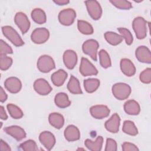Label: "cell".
Returning <instances> with one entry per match:
<instances>
[{
  "label": "cell",
  "instance_id": "6da1fadb",
  "mask_svg": "<svg viewBox=\"0 0 151 151\" xmlns=\"http://www.w3.org/2000/svg\"><path fill=\"white\" fill-rule=\"evenodd\" d=\"M147 21L142 17L135 18L132 23L133 30L136 37L139 39H144L147 35Z\"/></svg>",
  "mask_w": 151,
  "mask_h": 151
},
{
  "label": "cell",
  "instance_id": "7a4b0ae2",
  "mask_svg": "<svg viewBox=\"0 0 151 151\" xmlns=\"http://www.w3.org/2000/svg\"><path fill=\"white\" fill-rule=\"evenodd\" d=\"M112 93L117 99L123 100L128 98L131 93V88L126 83H118L113 86Z\"/></svg>",
  "mask_w": 151,
  "mask_h": 151
},
{
  "label": "cell",
  "instance_id": "3957f363",
  "mask_svg": "<svg viewBox=\"0 0 151 151\" xmlns=\"http://www.w3.org/2000/svg\"><path fill=\"white\" fill-rule=\"evenodd\" d=\"M2 31L4 35L16 47H20L24 44L20 35L12 27L4 26L2 27Z\"/></svg>",
  "mask_w": 151,
  "mask_h": 151
},
{
  "label": "cell",
  "instance_id": "277c9868",
  "mask_svg": "<svg viewBox=\"0 0 151 151\" xmlns=\"http://www.w3.org/2000/svg\"><path fill=\"white\" fill-rule=\"evenodd\" d=\"M37 68L42 73H48L55 68L54 60L49 55H43L37 61Z\"/></svg>",
  "mask_w": 151,
  "mask_h": 151
},
{
  "label": "cell",
  "instance_id": "5b68a950",
  "mask_svg": "<svg viewBox=\"0 0 151 151\" xmlns=\"http://www.w3.org/2000/svg\"><path fill=\"white\" fill-rule=\"evenodd\" d=\"M99 47L98 42L95 40H88L86 41L83 45L82 50L84 54L88 55L93 60L97 61V51Z\"/></svg>",
  "mask_w": 151,
  "mask_h": 151
},
{
  "label": "cell",
  "instance_id": "8992f818",
  "mask_svg": "<svg viewBox=\"0 0 151 151\" xmlns=\"http://www.w3.org/2000/svg\"><path fill=\"white\" fill-rule=\"evenodd\" d=\"M88 14L94 20H98L102 15V8L97 1L90 0L84 2Z\"/></svg>",
  "mask_w": 151,
  "mask_h": 151
},
{
  "label": "cell",
  "instance_id": "52a82bcc",
  "mask_svg": "<svg viewBox=\"0 0 151 151\" xmlns=\"http://www.w3.org/2000/svg\"><path fill=\"white\" fill-rule=\"evenodd\" d=\"M76 17V11L71 8H67L61 11L58 14V20L64 25H71Z\"/></svg>",
  "mask_w": 151,
  "mask_h": 151
},
{
  "label": "cell",
  "instance_id": "ba28073f",
  "mask_svg": "<svg viewBox=\"0 0 151 151\" xmlns=\"http://www.w3.org/2000/svg\"><path fill=\"white\" fill-rule=\"evenodd\" d=\"M50 36V32L45 28H37L35 29L31 35V39L35 44H42L46 42Z\"/></svg>",
  "mask_w": 151,
  "mask_h": 151
},
{
  "label": "cell",
  "instance_id": "9c48e42d",
  "mask_svg": "<svg viewBox=\"0 0 151 151\" xmlns=\"http://www.w3.org/2000/svg\"><path fill=\"white\" fill-rule=\"evenodd\" d=\"M80 72L83 76L97 75L98 71L94 65L86 58L83 57L81 60Z\"/></svg>",
  "mask_w": 151,
  "mask_h": 151
},
{
  "label": "cell",
  "instance_id": "30bf717a",
  "mask_svg": "<svg viewBox=\"0 0 151 151\" xmlns=\"http://www.w3.org/2000/svg\"><path fill=\"white\" fill-rule=\"evenodd\" d=\"M14 21L23 34L28 31L30 27V22L24 13L22 12H17L15 15Z\"/></svg>",
  "mask_w": 151,
  "mask_h": 151
},
{
  "label": "cell",
  "instance_id": "8fae6325",
  "mask_svg": "<svg viewBox=\"0 0 151 151\" xmlns=\"http://www.w3.org/2000/svg\"><path fill=\"white\" fill-rule=\"evenodd\" d=\"M34 88L38 94L42 96L47 95L52 91L51 87L44 78L36 80L34 83Z\"/></svg>",
  "mask_w": 151,
  "mask_h": 151
},
{
  "label": "cell",
  "instance_id": "7c38bea8",
  "mask_svg": "<svg viewBox=\"0 0 151 151\" xmlns=\"http://www.w3.org/2000/svg\"><path fill=\"white\" fill-rule=\"evenodd\" d=\"M39 140L41 143L48 150L52 149L55 143V138L54 134L48 131H44L40 133Z\"/></svg>",
  "mask_w": 151,
  "mask_h": 151
},
{
  "label": "cell",
  "instance_id": "4fadbf2b",
  "mask_svg": "<svg viewBox=\"0 0 151 151\" xmlns=\"http://www.w3.org/2000/svg\"><path fill=\"white\" fill-rule=\"evenodd\" d=\"M91 116L97 119H102L107 117L110 114V109L104 105H96L90 109Z\"/></svg>",
  "mask_w": 151,
  "mask_h": 151
},
{
  "label": "cell",
  "instance_id": "5bb4252c",
  "mask_svg": "<svg viewBox=\"0 0 151 151\" xmlns=\"http://www.w3.org/2000/svg\"><path fill=\"white\" fill-rule=\"evenodd\" d=\"M135 55L138 61L141 63L147 64H150L151 63L150 51L146 46H139L136 50Z\"/></svg>",
  "mask_w": 151,
  "mask_h": 151
},
{
  "label": "cell",
  "instance_id": "9a60e30c",
  "mask_svg": "<svg viewBox=\"0 0 151 151\" xmlns=\"http://www.w3.org/2000/svg\"><path fill=\"white\" fill-rule=\"evenodd\" d=\"M4 86L5 88L11 93H18L22 87L20 80L14 77H11L6 79L4 82Z\"/></svg>",
  "mask_w": 151,
  "mask_h": 151
},
{
  "label": "cell",
  "instance_id": "2e32d148",
  "mask_svg": "<svg viewBox=\"0 0 151 151\" xmlns=\"http://www.w3.org/2000/svg\"><path fill=\"white\" fill-rule=\"evenodd\" d=\"M63 61L67 68H74L77 62L76 52L71 50H66L63 54Z\"/></svg>",
  "mask_w": 151,
  "mask_h": 151
},
{
  "label": "cell",
  "instance_id": "e0dca14e",
  "mask_svg": "<svg viewBox=\"0 0 151 151\" xmlns=\"http://www.w3.org/2000/svg\"><path fill=\"white\" fill-rule=\"evenodd\" d=\"M4 131L18 141L21 140L26 137V133L25 130L18 126H11L6 127L4 129Z\"/></svg>",
  "mask_w": 151,
  "mask_h": 151
},
{
  "label": "cell",
  "instance_id": "ac0fdd59",
  "mask_svg": "<svg viewBox=\"0 0 151 151\" xmlns=\"http://www.w3.org/2000/svg\"><path fill=\"white\" fill-rule=\"evenodd\" d=\"M120 118L117 113L113 114L111 117L107 120L104 124L106 130L111 133H116L119 129Z\"/></svg>",
  "mask_w": 151,
  "mask_h": 151
},
{
  "label": "cell",
  "instance_id": "d6986e66",
  "mask_svg": "<svg viewBox=\"0 0 151 151\" xmlns=\"http://www.w3.org/2000/svg\"><path fill=\"white\" fill-rule=\"evenodd\" d=\"M120 69L122 73L128 77L133 76L136 73V68L133 63L127 58H123L120 61Z\"/></svg>",
  "mask_w": 151,
  "mask_h": 151
},
{
  "label": "cell",
  "instance_id": "ffe728a7",
  "mask_svg": "<svg viewBox=\"0 0 151 151\" xmlns=\"http://www.w3.org/2000/svg\"><path fill=\"white\" fill-rule=\"evenodd\" d=\"M64 136L67 140L73 142L80 139V133L76 126L74 125H69L64 130Z\"/></svg>",
  "mask_w": 151,
  "mask_h": 151
},
{
  "label": "cell",
  "instance_id": "44dd1931",
  "mask_svg": "<svg viewBox=\"0 0 151 151\" xmlns=\"http://www.w3.org/2000/svg\"><path fill=\"white\" fill-rule=\"evenodd\" d=\"M67 77V72L65 71L64 70L60 69L52 74L51 79L54 85L57 87H60L64 83Z\"/></svg>",
  "mask_w": 151,
  "mask_h": 151
},
{
  "label": "cell",
  "instance_id": "7402d4cb",
  "mask_svg": "<svg viewBox=\"0 0 151 151\" xmlns=\"http://www.w3.org/2000/svg\"><path fill=\"white\" fill-rule=\"evenodd\" d=\"M124 110L128 114L137 115L140 113V108L139 103L136 101L130 100L124 103Z\"/></svg>",
  "mask_w": 151,
  "mask_h": 151
},
{
  "label": "cell",
  "instance_id": "603a6c76",
  "mask_svg": "<svg viewBox=\"0 0 151 151\" xmlns=\"http://www.w3.org/2000/svg\"><path fill=\"white\" fill-rule=\"evenodd\" d=\"M48 120L50 124L56 129H61L64 123V119L63 115L58 113H52L49 115Z\"/></svg>",
  "mask_w": 151,
  "mask_h": 151
},
{
  "label": "cell",
  "instance_id": "cb8c5ba5",
  "mask_svg": "<svg viewBox=\"0 0 151 151\" xmlns=\"http://www.w3.org/2000/svg\"><path fill=\"white\" fill-rule=\"evenodd\" d=\"M103 142L102 136H98L95 141H92L90 139H86L84 142V145L88 149L91 151H100L101 149Z\"/></svg>",
  "mask_w": 151,
  "mask_h": 151
},
{
  "label": "cell",
  "instance_id": "d4e9b609",
  "mask_svg": "<svg viewBox=\"0 0 151 151\" xmlns=\"http://www.w3.org/2000/svg\"><path fill=\"white\" fill-rule=\"evenodd\" d=\"M67 88L72 94H78L83 93L78 80L73 76H71L70 77V80L67 84Z\"/></svg>",
  "mask_w": 151,
  "mask_h": 151
},
{
  "label": "cell",
  "instance_id": "484cf974",
  "mask_svg": "<svg viewBox=\"0 0 151 151\" xmlns=\"http://www.w3.org/2000/svg\"><path fill=\"white\" fill-rule=\"evenodd\" d=\"M56 106L60 108H65L71 104L68 96L64 93H59L56 94L54 98Z\"/></svg>",
  "mask_w": 151,
  "mask_h": 151
},
{
  "label": "cell",
  "instance_id": "4316f807",
  "mask_svg": "<svg viewBox=\"0 0 151 151\" xmlns=\"http://www.w3.org/2000/svg\"><path fill=\"white\" fill-rule=\"evenodd\" d=\"M104 38L106 40L112 45H117L119 44L123 39L121 35L111 31H107L105 32Z\"/></svg>",
  "mask_w": 151,
  "mask_h": 151
},
{
  "label": "cell",
  "instance_id": "83f0119b",
  "mask_svg": "<svg viewBox=\"0 0 151 151\" xmlns=\"http://www.w3.org/2000/svg\"><path fill=\"white\" fill-rule=\"evenodd\" d=\"M31 17L36 23L42 24L46 22L47 17L45 12L40 8H35L31 12Z\"/></svg>",
  "mask_w": 151,
  "mask_h": 151
},
{
  "label": "cell",
  "instance_id": "f1b7e54d",
  "mask_svg": "<svg viewBox=\"0 0 151 151\" xmlns=\"http://www.w3.org/2000/svg\"><path fill=\"white\" fill-rule=\"evenodd\" d=\"M100 86V80L97 78H88L84 81V87L88 93L94 92Z\"/></svg>",
  "mask_w": 151,
  "mask_h": 151
},
{
  "label": "cell",
  "instance_id": "f546056e",
  "mask_svg": "<svg viewBox=\"0 0 151 151\" xmlns=\"http://www.w3.org/2000/svg\"><path fill=\"white\" fill-rule=\"evenodd\" d=\"M123 132L131 136H136L138 133V130L134 123L130 120H125L123 123Z\"/></svg>",
  "mask_w": 151,
  "mask_h": 151
},
{
  "label": "cell",
  "instance_id": "4dcf8cb0",
  "mask_svg": "<svg viewBox=\"0 0 151 151\" xmlns=\"http://www.w3.org/2000/svg\"><path fill=\"white\" fill-rule=\"evenodd\" d=\"M77 27L78 31L85 35H90L93 33V28L90 24L83 20H78Z\"/></svg>",
  "mask_w": 151,
  "mask_h": 151
},
{
  "label": "cell",
  "instance_id": "1f68e13d",
  "mask_svg": "<svg viewBox=\"0 0 151 151\" xmlns=\"http://www.w3.org/2000/svg\"><path fill=\"white\" fill-rule=\"evenodd\" d=\"M100 63L104 68H107L111 65V60L107 52L104 50H101L99 53Z\"/></svg>",
  "mask_w": 151,
  "mask_h": 151
},
{
  "label": "cell",
  "instance_id": "d6a6232c",
  "mask_svg": "<svg viewBox=\"0 0 151 151\" xmlns=\"http://www.w3.org/2000/svg\"><path fill=\"white\" fill-rule=\"evenodd\" d=\"M6 107L11 116L15 119H21L24 115L22 111L16 105L13 104H7Z\"/></svg>",
  "mask_w": 151,
  "mask_h": 151
},
{
  "label": "cell",
  "instance_id": "836d02e7",
  "mask_svg": "<svg viewBox=\"0 0 151 151\" xmlns=\"http://www.w3.org/2000/svg\"><path fill=\"white\" fill-rule=\"evenodd\" d=\"M21 149L25 151H36L38 150V148L37 146L36 143L34 140L29 139L23 143H22L19 145Z\"/></svg>",
  "mask_w": 151,
  "mask_h": 151
},
{
  "label": "cell",
  "instance_id": "e575fe53",
  "mask_svg": "<svg viewBox=\"0 0 151 151\" xmlns=\"http://www.w3.org/2000/svg\"><path fill=\"white\" fill-rule=\"evenodd\" d=\"M117 30L120 33L122 37L124 38L126 43L127 45H131L133 43V38L130 31L125 28H118Z\"/></svg>",
  "mask_w": 151,
  "mask_h": 151
},
{
  "label": "cell",
  "instance_id": "d590c367",
  "mask_svg": "<svg viewBox=\"0 0 151 151\" xmlns=\"http://www.w3.org/2000/svg\"><path fill=\"white\" fill-rule=\"evenodd\" d=\"M110 2L114 6L121 9H129L132 7L131 2L125 0H113Z\"/></svg>",
  "mask_w": 151,
  "mask_h": 151
},
{
  "label": "cell",
  "instance_id": "8d00e7d4",
  "mask_svg": "<svg viewBox=\"0 0 151 151\" xmlns=\"http://www.w3.org/2000/svg\"><path fill=\"white\" fill-rule=\"evenodd\" d=\"M12 64V59L6 55H0V68L2 71L8 70Z\"/></svg>",
  "mask_w": 151,
  "mask_h": 151
},
{
  "label": "cell",
  "instance_id": "74e56055",
  "mask_svg": "<svg viewBox=\"0 0 151 151\" xmlns=\"http://www.w3.org/2000/svg\"><path fill=\"white\" fill-rule=\"evenodd\" d=\"M140 80L145 84H149L151 82V68H147L143 71L140 74Z\"/></svg>",
  "mask_w": 151,
  "mask_h": 151
},
{
  "label": "cell",
  "instance_id": "f35d334b",
  "mask_svg": "<svg viewBox=\"0 0 151 151\" xmlns=\"http://www.w3.org/2000/svg\"><path fill=\"white\" fill-rule=\"evenodd\" d=\"M12 49L4 41H0V55H6L8 54L12 53Z\"/></svg>",
  "mask_w": 151,
  "mask_h": 151
},
{
  "label": "cell",
  "instance_id": "ab89813d",
  "mask_svg": "<svg viewBox=\"0 0 151 151\" xmlns=\"http://www.w3.org/2000/svg\"><path fill=\"white\" fill-rule=\"evenodd\" d=\"M106 151H116L117 150V143L111 138H107L106 144Z\"/></svg>",
  "mask_w": 151,
  "mask_h": 151
},
{
  "label": "cell",
  "instance_id": "60d3db41",
  "mask_svg": "<svg viewBox=\"0 0 151 151\" xmlns=\"http://www.w3.org/2000/svg\"><path fill=\"white\" fill-rule=\"evenodd\" d=\"M122 150L123 151H136L139 150V149L136 145L129 142H124L122 145Z\"/></svg>",
  "mask_w": 151,
  "mask_h": 151
},
{
  "label": "cell",
  "instance_id": "b9f144b4",
  "mask_svg": "<svg viewBox=\"0 0 151 151\" xmlns=\"http://www.w3.org/2000/svg\"><path fill=\"white\" fill-rule=\"evenodd\" d=\"M0 149L1 150H6V151H10L11 150L9 145L2 139L1 140V142H0Z\"/></svg>",
  "mask_w": 151,
  "mask_h": 151
},
{
  "label": "cell",
  "instance_id": "7bdbcfd3",
  "mask_svg": "<svg viewBox=\"0 0 151 151\" xmlns=\"http://www.w3.org/2000/svg\"><path fill=\"white\" fill-rule=\"evenodd\" d=\"M7 99V94L1 87L0 88V101L1 103H4Z\"/></svg>",
  "mask_w": 151,
  "mask_h": 151
},
{
  "label": "cell",
  "instance_id": "ee69618b",
  "mask_svg": "<svg viewBox=\"0 0 151 151\" xmlns=\"http://www.w3.org/2000/svg\"><path fill=\"white\" fill-rule=\"evenodd\" d=\"M0 117L2 120H6L8 119V116L4 110L3 106H0Z\"/></svg>",
  "mask_w": 151,
  "mask_h": 151
},
{
  "label": "cell",
  "instance_id": "f6af8a7d",
  "mask_svg": "<svg viewBox=\"0 0 151 151\" xmlns=\"http://www.w3.org/2000/svg\"><path fill=\"white\" fill-rule=\"evenodd\" d=\"M54 2L58 5H67L70 2V1L68 0H57V1H54Z\"/></svg>",
  "mask_w": 151,
  "mask_h": 151
}]
</instances>
